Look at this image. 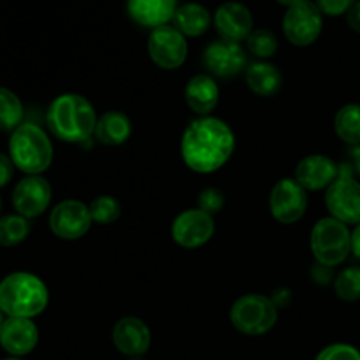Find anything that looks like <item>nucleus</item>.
Listing matches in <instances>:
<instances>
[{
	"instance_id": "nucleus-1",
	"label": "nucleus",
	"mask_w": 360,
	"mask_h": 360,
	"mask_svg": "<svg viewBox=\"0 0 360 360\" xmlns=\"http://www.w3.org/2000/svg\"><path fill=\"white\" fill-rule=\"evenodd\" d=\"M234 150V130L214 116H199L188 123L181 136V158L186 167L197 174L220 171Z\"/></svg>"
},
{
	"instance_id": "nucleus-2",
	"label": "nucleus",
	"mask_w": 360,
	"mask_h": 360,
	"mask_svg": "<svg viewBox=\"0 0 360 360\" xmlns=\"http://www.w3.org/2000/svg\"><path fill=\"white\" fill-rule=\"evenodd\" d=\"M97 120L94 104L79 94L58 95L46 111L49 132L69 144H81L91 139L95 136Z\"/></svg>"
},
{
	"instance_id": "nucleus-3",
	"label": "nucleus",
	"mask_w": 360,
	"mask_h": 360,
	"mask_svg": "<svg viewBox=\"0 0 360 360\" xmlns=\"http://www.w3.org/2000/svg\"><path fill=\"white\" fill-rule=\"evenodd\" d=\"M48 287L35 274L18 271L0 281V309L4 315L34 319L48 308Z\"/></svg>"
},
{
	"instance_id": "nucleus-4",
	"label": "nucleus",
	"mask_w": 360,
	"mask_h": 360,
	"mask_svg": "<svg viewBox=\"0 0 360 360\" xmlns=\"http://www.w3.org/2000/svg\"><path fill=\"white\" fill-rule=\"evenodd\" d=\"M9 157L14 167L27 176H41L53 162L51 139L39 125L21 123L11 134Z\"/></svg>"
},
{
	"instance_id": "nucleus-5",
	"label": "nucleus",
	"mask_w": 360,
	"mask_h": 360,
	"mask_svg": "<svg viewBox=\"0 0 360 360\" xmlns=\"http://www.w3.org/2000/svg\"><path fill=\"white\" fill-rule=\"evenodd\" d=\"M309 248L320 266H341L352 253L350 227L333 217L320 218L311 229Z\"/></svg>"
},
{
	"instance_id": "nucleus-6",
	"label": "nucleus",
	"mask_w": 360,
	"mask_h": 360,
	"mask_svg": "<svg viewBox=\"0 0 360 360\" xmlns=\"http://www.w3.org/2000/svg\"><path fill=\"white\" fill-rule=\"evenodd\" d=\"M280 309L273 299L262 294H245L232 304L231 323L245 336H262L278 322Z\"/></svg>"
},
{
	"instance_id": "nucleus-7",
	"label": "nucleus",
	"mask_w": 360,
	"mask_h": 360,
	"mask_svg": "<svg viewBox=\"0 0 360 360\" xmlns=\"http://www.w3.org/2000/svg\"><path fill=\"white\" fill-rule=\"evenodd\" d=\"M323 30L322 11L311 0H301L288 7L283 16V34L290 44L306 48L320 37Z\"/></svg>"
},
{
	"instance_id": "nucleus-8",
	"label": "nucleus",
	"mask_w": 360,
	"mask_h": 360,
	"mask_svg": "<svg viewBox=\"0 0 360 360\" xmlns=\"http://www.w3.org/2000/svg\"><path fill=\"white\" fill-rule=\"evenodd\" d=\"M326 207L329 217L343 221L345 225L360 224V181L341 169L336 181L326 190Z\"/></svg>"
},
{
	"instance_id": "nucleus-9",
	"label": "nucleus",
	"mask_w": 360,
	"mask_h": 360,
	"mask_svg": "<svg viewBox=\"0 0 360 360\" xmlns=\"http://www.w3.org/2000/svg\"><path fill=\"white\" fill-rule=\"evenodd\" d=\"M148 55H150L151 62L160 69H178L185 63L186 56H188L186 37L171 25L155 28L148 37Z\"/></svg>"
},
{
	"instance_id": "nucleus-10",
	"label": "nucleus",
	"mask_w": 360,
	"mask_h": 360,
	"mask_svg": "<svg viewBox=\"0 0 360 360\" xmlns=\"http://www.w3.org/2000/svg\"><path fill=\"white\" fill-rule=\"evenodd\" d=\"M308 210V192L295 181V178H283L273 186L269 195V211L281 225H294Z\"/></svg>"
},
{
	"instance_id": "nucleus-11",
	"label": "nucleus",
	"mask_w": 360,
	"mask_h": 360,
	"mask_svg": "<svg viewBox=\"0 0 360 360\" xmlns=\"http://www.w3.org/2000/svg\"><path fill=\"white\" fill-rule=\"evenodd\" d=\"M91 214L90 206L81 200L67 199L56 204L49 214V229L56 238L63 241H77L90 231Z\"/></svg>"
},
{
	"instance_id": "nucleus-12",
	"label": "nucleus",
	"mask_w": 360,
	"mask_h": 360,
	"mask_svg": "<svg viewBox=\"0 0 360 360\" xmlns=\"http://www.w3.org/2000/svg\"><path fill=\"white\" fill-rule=\"evenodd\" d=\"M171 236L178 246L195 250L207 245L214 236V220L206 211L193 207L179 213L171 227Z\"/></svg>"
},
{
	"instance_id": "nucleus-13",
	"label": "nucleus",
	"mask_w": 360,
	"mask_h": 360,
	"mask_svg": "<svg viewBox=\"0 0 360 360\" xmlns=\"http://www.w3.org/2000/svg\"><path fill=\"white\" fill-rule=\"evenodd\" d=\"M202 62L210 74L217 77H234L250 65L246 49L239 42H229L224 39L206 46Z\"/></svg>"
},
{
	"instance_id": "nucleus-14",
	"label": "nucleus",
	"mask_w": 360,
	"mask_h": 360,
	"mask_svg": "<svg viewBox=\"0 0 360 360\" xmlns=\"http://www.w3.org/2000/svg\"><path fill=\"white\" fill-rule=\"evenodd\" d=\"M51 185L42 176H27L13 190V206L23 218H37L51 204Z\"/></svg>"
},
{
	"instance_id": "nucleus-15",
	"label": "nucleus",
	"mask_w": 360,
	"mask_h": 360,
	"mask_svg": "<svg viewBox=\"0 0 360 360\" xmlns=\"http://www.w3.org/2000/svg\"><path fill=\"white\" fill-rule=\"evenodd\" d=\"M340 171V165L327 155H308L295 167V181L306 192H320V190H327L336 181Z\"/></svg>"
},
{
	"instance_id": "nucleus-16",
	"label": "nucleus",
	"mask_w": 360,
	"mask_h": 360,
	"mask_svg": "<svg viewBox=\"0 0 360 360\" xmlns=\"http://www.w3.org/2000/svg\"><path fill=\"white\" fill-rule=\"evenodd\" d=\"M213 23L224 41L241 42L253 32V14L245 4L225 2L214 13Z\"/></svg>"
},
{
	"instance_id": "nucleus-17",
	"label": "nucleus",
	"mask_w": 360,
	"mask_h": 360,
	"mask_svg": "<svg viewBox=\"0 0 360 360\" xmlns=\"http://www.w3.org/2000/svg\"><path fill=\"white\" fill-rule=\"evenodd\" d=\"M112 343L127 357H141L150 350L151 330L137 316H123L112 327Z\"/></svg>"
},
{
	"instance_id": "nucleus-18",
	"label": "nucleus",
	"mask_w": 360,
	"mask_h": 360,
	"mask_svg": "<svg viewBox=\"0 0 360 360\" xmlns=\"http://www.w3.org/2000/svg\"><path fill=\"white\" fill-rule=\"evenodd\" d=\"M39 343V329L32 319L7 316L0 330V347L13 357L28 355Z\"/></svg>"
},
{
	"instance_id": "nucleus-19",
	"label": "nucleus",
	"mask_w": 360,
	"mask_h": 360,
	"mask_svg": "<svg viewBox=\"0 0 360 360\" xmlns=\"http://www.w3.org/2000/svg\"><path fill=\"white\" fill-rule=\"evenodd\" d=\"M185 101L197 116H211L220 101V86L210 74H195L185 86Z\"/></svg>"
},
{
	"instance_id": "nucleus-20",
	"label": "nucleus",
	"mask_w": 360,
	"mask_h": 360,
	"mask_svg": "<svg viewBox=\"0 0 360 360\" xmlns=\"http://www.w3.org/2000/svg\"><path fill=\"white\" fill-rule=\"evenodd\" d=\"M178 9V0H127L129 16L144 28L169 25Z\"/></svg>"
},
{
	"instance_id": "nucleus-21",
	"label": "nucleus",
	"mask_w": 360,
	"mask_h": 360,
	"mask_svg": "<svg viewBox=\"0 0 360 360\" xmlns=\"http://www.w3.org/2000/svg\"><path fill=\"white\" fill-rule=\"evenodd\" d=\"M245 79L250 90L259 97H273L281 90V83H283L280 69L266 60H257L250 63L245 70Z\"/></svg>"
},
{
	"instance_id": "nucleus-22",
	"label": "nucleus",
	"mask_w": 360,
	"mask_h": 360,
	"mask_svg": "<svg viewBox=\"0 0 360 360\" xmlns=\"http://www.w3.org/2000/svg\"><path fill=\"white\" fill-rule=\"evenodd\" d=\"M132 136V122L122 111H105L98 116L95 139L104 146H122Z\"/></svg>"
},
{
	"instance_id": "nucleus-23",
	"label": "nucleus",
	"mask_w": 360,
	"mask_h": 360,
	"mask_svg": "<svg viewBox=\"0 0 360 360\" xmlns=\"http://www.w3.org/2000/svg\"><path fill=\"white\" fill-rule=\"evenodd\" d=\"M172 21H174V27L185 37H200V35H204L210 30L211 23H213V16L200 4L188 2L176 9Z\"/></svg>"
},
{
	"instance_id": "nucleus-24",
	"label": "nucleus",
	"mask_w": 360,
	"mask_h": 360,
	"mask_svg": "<svg viewBox=\"0 0 360 360\" xmlns=\"http://www.w3.org/2000/svg\"><path fill=\"white\" fill-rule=\"evenodd\" d=\"M334 132L350 146L360 144V104H345L334 116Z\"/></svg>"
},
{
	"instance_id": "nucleus-25",
	"label": "nucleus",
	"mask_w": 360,
	"mask_h": 360,
	"mask_svg": "<svg viewBox=\"0 0 360 360\" xmlns=\"http://www.w3.org/2000/svg\"><path fill=\"white\" fill-rule=\"evenodd\" d=\"M23 120V104L14 91L0 86V132H14Z\"/></svg>"
},
{
	"instance_id": "nucleus-26",
	"label": "nucleus",
	"mask_w": 360,
	"mask_h": 360,
	"mask_svg": "<svg viewBox=\"0 0 360 360\" xmlns=\"http://www.w3.org/2000/svg\"><path fill=\"white\" fill-rule=\"evenodd\" d=\"M30 234V224L21 214H6L0 218V246H18Z\"/></svg>"
},
{
	"instance_id": "nucleus-27",
	"label": "nucleus",
	"mask_w": 360,
	"mask_h": 360,
	"mask_svg": "<svg viewBox=\"0 0 360 360\" xmlns=\"http://www.w3.org/2000/svg\"><path fill=\"white\" fill-rule=\"evenodd\" d=\"M334 292L345 302L360 301V266H348L334 278Z\"/></svg>"
},
{
	"instance_id": "nucleus-28",
	"label": "nucleus",
	"mask_w": 360,
	"mask_h": 360,
	"mask_svg": "<svg viewBox=\"0 0 360 360\" xmlns=\"http://www.w3.org/2000/svg\"><path fill=\"white\" fill-rule=\"evenodd\" d=\"M88 206H90V214L94 224L111 225L122 217V204L112 195L95 197Z\"/></svg>"
},
{
	"instance_id": "nucleus-29",
	"label": "nucleus",
	"mask_w": 360,
	"mask_h": 360,
	"mask_svg": "<svg viewBox=\"0 0 360 360\" xmlns=\"http://www.w3.org/2000/svg\"><path fill=\"white\" fill-rule=\"evenodd\" d=\"M246 49L252 53L255 58L266 60L271 56L276 55L278 51V37L267 28H259V30H253L250 34V37L246 39Z\"/></svg>"
},
{
	"instance_id": "nucleus-30",
	"label": "nucleus",
	"mask_w": 360,
	"mask_h": 360,
	"mask_svg": "<svg viewBox=\"0 0 360 360\" xmlns=\"http://www.w3.org/2000/svg\"><path fill=\"white\" fill-rule=\"evenodd\" d=\"M197 204H199V210L206 211L207 214L213 217V214L220 213V211L224 210L225 195L220 188H217V186H207V188H204L202 192L199 193Z\"/></svg>"
},
{
	"instance_id": "nucleus-31",
	"label": "nucleus",
	"mask_w": 360,
	"mask_h": 360,
	"mask_svg": "<svg viewBox=\"0 0 360 360\" xmlns=\"http://www.w3.org/2000/svg\"><path fill=\"white\" fill-rule=\"evenodd\" d=\"M315 360H360V350L347 343H336L323 348Z\"/></svg>"
},
{
	"instance_id": "nucleus-32",
	"label": "nucleus",
	"mask_w": 360,
	"mask_h": 360,
	"mask_svg": "<svg viewBox=\"0 0 360 360\" xmlns=\"http://www.w3.org/2000/svg\"><path fill=\"white\" fill-rule=\"evenodd\" d=\"M355 2L357 0H315L316 7L322 11V14H327V16L347 14Z\"/></svg>"
},
{
	"instance_id": "nucleus-33",
	"label": "nucleus",
	"mask_w": 360,
	"mask_h": 360,
	"mask_svg": "<svg viewBox=\"0 0 360 360\" xmlns=\"http://www.w3.org/2000/svg\"><path fill=\"white\" fill-rule=\"evenodd\" d=\"M13 174H14V164L13 160H11V157L0 153V188L6 186L7 183L13 179Z\"/></svg>"
},
{
	"instance_id": "nucleus-34",
	"label": "nucleus",
	"mask_w": 360,
	"mask_h": 360,
	"mask_svg": "<svg viewBox=\"0 0 360 360\" xmlns=\"http://www.w3.org/2000/svg\"><path fill=\"white\" fill-rule=\"evenodd\" d=\"M271 299H273L274 304L278 306V309L287 308V306L290 304V301H292V292L288 290V288L280 287V288H276V290H274V294L271 295Z\"/></svg>"
},
{
	"instance_id": "nucleus-35",
	"label": "nucleus",
	"mask_w": 360,
	"mask_h": 360,
	"mask_svg": "<svg viewBox=\"0 0 360 360\" xmlns=\"http://www.w3.org/2000/svg\"><path fill=\"white\" fill-rule=\"evenodd\" d=\"M347 23L352 30L360 34V0H357L347 13Z\"/></svg>"
},
{
	"instance_id": "nucleus-36",
	"label": "nucleus",
	"mask_w": 360,
	"mask_h": 360,
	"mask_svg": "<svg viewBox=\"0 0 360 360\" xmlns=\"http://www.w3.org/2000/svg\"><path fill=\"white\" fill-rule=\"evenodd\" d=\"M352 255L360 264V224L355 225V229L352 231Z\"/></svg>"
},
{
	"instance_id": "nucleus-37",
	"label": "nucleus",
	"mask_w": 360,
	"mask_h": 360,
	"mask_svg": "<svg viewBox=\"0 0 360 360\" xmlns=\"http://www.w3.org/2000/svg\"><path fill=\"white\" fill-rule=\"evenodd\" d=\"M354 167L357 171V174L360 176V144L354 148Z\"/></svg>"
},
{
	"instance_id": "nucleus-38",
	"label": "nucleus",
	"mask_w": 360,
	"mask_h": 360,
	"mask_svg": "<svg viewBox=\"0 0 360 360\" xmlns=\"http://www.w3.org/2000/svg\"><path fill=\"white\" fill-rule=\"evenodd\" d=\"M278 4H281V6H287V7H292L295 6L297 2H301V0H276Z\"/></svg>"
},
{
	"instance_id": "nucleus-39",
	"label": "nucleus",
	"mask_w": 360,
	"mask_h": 360,
	"mask_svg": "<svg viewBox=\"0 0 360 360\" xmlns=\"http://www.w3.org/2000/svg\"><path fill=\"white\" fill-rule=\"evenodd\" d=\"M4 322H6V319H4V311H2V309H0V330H2Z\"/></svg>"
},
{
	"instance_id": "nucleus-40",
	"label": "nucleus",
	"mask_w": 360,
	"mask_h": 360,
	"mask_svg": "<svg viewBox=\"0 0 360 360\" xmlns=\"http://www.w3.org/2000/svg\"><path fill=\"white\" fill-rule=\"evenodd\" d=\"M4 360H21V359H18V357H11V359H4Z\"/></svg>"
},
{
	"instance_id": "nucleus-41",
	"label": "nucleus",
	"mask_w": 360,
	"mask_h": 360,
	"mask_svg": "<svg viewBox=\"0 0 360 360\" xmlns=\"http://www.w3.org/2000/svg\"><path fill=\"white\" fill-rule=\"evenodd\" d=\"M0 207H2V199H0Z\"/></svg>"
}]
</instances>
